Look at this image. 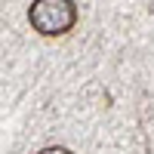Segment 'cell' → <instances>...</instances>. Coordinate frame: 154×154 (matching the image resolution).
Returning <instances> with one entry per match:
<instances>
[{
	"label": "cell",
	"instance_id": "1",
	"mask_svg": "<svg viewBox=\"0 0 154 154\" xmlns=\"http://www.w3.org/2000/svg\"><path fill=\"white\" fill-rule=\"evenodd\" d=\"M28 22L34 31H40L46 37H59L74 28L77 6L74 0H34L28 9Z\"/></svg>",
	"mask_w": 154,
	"mask_h": 154
},
{
	"label": "cell",
	"instance_id": "2",
	"mask_svg": "<svg viewBox=\"0 0 154 154\" xmlns=\"http://www.w3.org/2000/svg\"><path fill=\"white\" fill-rule=\"evenodd\" d=\"M37 154H71L68 148H43V151H37Z\"/></svg>",
	"mask_w": 154,
	"mask_h": 154
}]
</instances>
